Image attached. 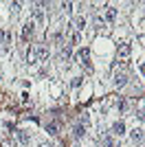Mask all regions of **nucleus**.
I'll use <instances>...</instances> for the list:
<instances>
[{
	"mask_svg": "<svg viewBox=\"0 0 145 147\" xmlns=\"http://www.w3.org/2000/svg\"><path fill=\"white\" fill-rule=\"evenodd\" d=\"M16 138H18V143L22 147H29L31 145V136H29L26 129H16Z\"/></svg>",
	"mask_w": 145,
	"mask_h": 147,
	"instance_id": "nucleus-8",
	"label": "nucleus"
},
{
	"mask_svg": "<svg viewBox=\"0 0 145 147\" xmlns=\"http://www.w3.org/2000/svg\"><path fill=\"white\" fill-rule=\"evenodd\" d=\"M75 59H77L79 64H84L86 59H90V51H88V49H79L77 55H75Z\"/></svg>",
	"mask_w": 145,
	"mask_h": 147,
	"instance_id": "nucleus-12",
	"label": "nucleus"
},
{
	"mask_svg": "<svg viewBox=\"0 0 145 147\" xmlns=\"http://www.w3.org/2000/svg\"><path fill=\"white\" fill-rule=\"evenodd\" d=\"M112 84H115V88H125L127 84H130V75L127 73H115Z\"/></svg>",
	"mask_w": 145,
	"mask_h": 147,
	"instance_id": "nucleus-4",
	"label": "nucleus"
},
{
	"mask_svg": "<svg viewBox=\"0 0 145 147\" xmlns=\"http://www.w3.org/2000/svg\"><path fill=\"white\" fill-rule=\"evenodd\" d=\"M81 79H84V77H75V79L70 81V86H72V88H77V86H81Z\"/></svg>",
	"mask_w": 145,
	"mask_h": 147,
	"instance_id": "nucleus-20",
	"label": "nucleus"
},
{
	"mask_svg": "<svg viewBox=\"0 0 145 147\" xmlns=\"http://www.w3.org/2000/svg\"><path fill=\"white\" fill-rule=\"evenodd\" d=\"M101 141V147H119V143L112 138V136H103V138H99Z\"/></svg>",
	"mask_w": 145,
	"mask_h": 147,
	"instance_id": "nucleus-13",
	"label": "nucleus"
},
{
	"mask_svg": "<svg viewBox=\"0 0 145 147\" xmlns=\"http://www.w3.org/2000/svg\"><path fill=\"white\" fill-rule=\"evenodd\" d=\"M117 55L121 57V61H127V57L132 55V44L130 42H121L117 46Z\"/></svg>",
	"mask_w": 145,
	"mask_h": 147,
	"instance_id": "nucleus-2",
	"label": "nucleus"
},
{
	"mask_svg": "<svg viewBox=\"0 0 145 147\" xmlns=\"http://www.w3.org/2000/svg\"><path fill=\"white\" fill-rule=\"evenodd\" d=\"M66 40H68V46H70V49H72V46H77V44H79V40H81V35H79L77 31L72 29V26H68V29H66Z\"/></svg>",
	"mask_w": 145,
	"mask_h": 147,
	"instance_id": "nucleus-6",
	"label": "nucleus"
},
{
	"mask_svg": "<svg viewBox=\"0 0 145 147\" xmlns=\"http://www.w3.org/2000/svg\"><path fill=\"white\" fill-rule=\"evenodd\" d=\"M117 16H119V11H117L115 7H106V18H103L106 22H115Z\"/></svg>",
	"mask_w": 145,
	"mask_h": 147,
	"instance_id": "nucleus-11",
	"label": "nucleus"
},
{
	"mask_svg": "<svg viewBox=\"0 0 145 147\" xmlns=\"http://www.w3.org/2000/svg\"><path fill=\"white\" fill-rule=\"evenodd\" d=\"M130 136H132V141L136 143V145H141V143H143V127H134L132 132H130Z\"/></svg>",
	"mask_w": 145,
	"mask_h": 147,
	"instance_id": "nucleus-10",
	"label": "nucleus"
},
{
	"mask_svg": "<svg viewBox=\"0 0 145 147\" xmlns=\"http://www.w3.org/2000/svg\"><path fill=\"white\" fill-rule=\"evenodd\" d=\"M70 55H72V49H70V46H68V44H66V46H62V51H60V57H62V59H70Z\"/></svg>",
	"mask_w": 145,
	"mask_h": 147,
	"instance_id": "nucleus-14",
	"label": "nucleus"
},
{
	"mask_svg": "<svg viewBox=\"0 0 145 147\" xmlns=\"http://www.w3.org/2000/svg\"><path fill=\"white\" fill-rule=\"evenodd\" d=\"M20 11V2H11V13H18Z\"/></svg>",
	"mask_w": 145,
	"mask_h": 147,
	"instance_id": "nucleus-21",
	"label": "nucleus"
},
{
	"mask_svg": "<svg viewBox=\"0 0 145 147\" xmlns=\"http://www.w3.org/2000/svg\"><path fill=\"white\" fill-rule=\"evenodd\" d=\"M33 35H35V22H33V20H26L22 24V40H31Z\"/></svg>",
	"mask_w": 145,
	"mask_h": 147,
	"instance_id": "nucleus-5",
	"label": "nucleus"
},
{
	"mask_svg": "<svg viewBox=\"0 0 145 147\" xmlns=\"http://www.w3.org/2000/svg\"><path fill=\"white\" fill-rule=\"evenodd\" d=\"M48 55H51V51H48L46 44H37L35 51H33V57H35L37 61H46V59H48Z\"/></svg>",
	"mask_w": 145,
	"mask_h": 147,
	"instance_id": "nucleus-3",
	"label": "nucleus"
},
{
	"mask_svg": "<svg viewBox=\"0 0 145 147\" xmlns=\"http://www.w3.org/2000/svg\"><path fill=\"white\" fill-rule=\"evenodd\" d=\"M72 7H75L72 2H62V9H64L66 13H70V11H72Z\"/></svg>",
	"mask_w": 145,
	"mask_h": 147,
	"instance_id": "nucleus-19",
	"label": "nucleus"
},
{
	"mask_svg": "<svg viewBox=\"0 0 145 147\" xmlns=\"http://www.w3.org/2000/svg\"><path fill=\"white\" fill-rule=\"evenodd\" d=\"M95 24L99 26V29H101V26H106V20H103L101 16H95Z\"/></svg>",
	"mask_w": 145,
	"mask_h": 147,
	"instance_id": "nucleus-18",
	"label": "nucleus"
},
{
	"mask_svg": "<svg viewBox=\"0 0 145 147\" xmlns=\"http://www.w3.org/2000/svg\"><path fill=\"white\" fill-rule=\"evenodd\" d=\"M117 110H119V112H125V110H127V101H125L123 97L117 99Z\"/></svg>",
	"mask_w": 145,
	"mask_h": 147,
	"instance_id": "nucleus-17",
	"label": "nucleus"
},
{
	"mask_svg": "<svg viewBox=\"0 0 145 147\" xmlns=\"http://www.w3.org/2000/svg\"><path fill=\"white\" fill-rule=\"evenodd\" d=\"M48 7V2H35L31 9V20L33 22H44V9Z\"/></svg>",
	"mask_w": 145,
	"mask_h": 147,
	"instance_id": "nucleus-1",
	"label": "nucleus"
},
{
	"mask_svg": "<svg viewBox=\"0 0 145 147\" xmlns=\"http://www.w3.org/2000/svg\"><path fill=\"white\" fill-rule=\"evenodd\" d=\"M70 26L77 31V33H79V31H84L86 26H88V20H86V16H77V18L72 20V24H70Z\"/></svg>",
	"mask_w": 145,
	"mask_h": 147,
	"instance_id": "nucleus-9",
	"label": "nucleus"
},
{
	"mask_svg": "<svg viewBox=\"0 0 145 147\" xmlns=\"http://www.w3.org/2000/svg\"><path fill=\"white\" fill-rule=\"evenodd\" d=\"M72 134H75V138H81V136H86V127H84V125H75Z\"/></svg>",
	"mask_w": 145,
	"mask_h": 147,
	"instance_id": "nucleus-15",
	"label": "nucleus"
},
{
	"mask_svg": "<svg viewBox=\"0 0 145 147\" xmlns=\"http://www.w3.org/2000/svg\"><path fill=\"white\" fill-rule=\"evenodd\" d=\"M57 129H60V127H57V123H55V121L46 123V132H48L51 136H55V134H57Z\"/></svg>",
	"mask_w": 145,
	"mask_h": 147,
	"instance_id": "nucleus-16",
	"label": "nucleus"
},
{
	"mask_svg": "<svg viewBox=\"0 0 145 147\" xmlns=\"http://www.w3.org/2000/svg\"><path fill=\"white\" fill-rule=\"evenodd\" d=\"M125 132H127V127H125V123H123V121H115V123H112V129H110V134H112V136H119V138H121Z\"/></svg>",
	"mask_w": 145,
	"mask_h": 147,
	"instance_id": "nucleus-7",
	"label": "nucleus"
},
{
	"mask_svg": "<svg viewBox=\"0 0 145 147\" xmlns=\"http://www.w3.org/2000/svg\"><path fill=\"white\" fill-rule=\"evenodd\" d=\"M40 147H55V145H53V143H42Z\"/></svg>",
	"mask_w": 145,
	"mask_h": 147,
	"instance_id": "nucleus-22",
	"label": "nucleus"
}]
</instances>
